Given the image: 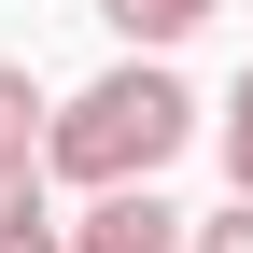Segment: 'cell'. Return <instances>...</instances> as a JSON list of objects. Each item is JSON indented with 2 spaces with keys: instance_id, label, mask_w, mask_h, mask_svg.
Here are the masks:
<instances>
[{
  "instance_id": "6da1fadb",
  "label": "cell",
  "mask_w": 253,
  "mask_h": 253,
  "mask_svg": "<svg viewBox=\"0 0 253 253\" xmlns=\"http://www.w3.org/2000/svg\"><path fill=\"white\" fill-rule=\"evenodd\" d=\"M183 141H197V84H183L169 56H113L84 99H56V113H42V183L113 197V183H155Z\"/></svg>"
},
{
  "instance_id": "7a4b0ae2",
  "label": "cell",
  "mask_w": 253,
  "mask_h": 253,
  "mask_svg": "<svg viewBox=\"0 0 253 253\" xmlns=\"http://www.w3.org/2000/svg\"><path fill=\"white\" fill-rule=\"evenodd\" d=\"M71 253H183V211L155 197V183H113V197L71 211Z\"/></svg>"
},
{
  "instance_id": "3957f363",
  "label": "cell",
  "mask_w": 253,
  "mask_h": 253,
  "mask_svg": "<svg viewBox=\"0 0 253 253\" xmlns=\"http://www.w3.org/2000/svg\"><path fill=\"white\" fill-rule=\"evenodd\" d=\"M0 253H71V225H56V197H42V155L0 169Z\"/></svg>"
},
{
  "instance_id": "277c9868",
  "label": "cell",
  "mask_w": 253,
  "mask_h": 253,
  "mask_svg": "<svg viewBox=\"0 0 253 253\" xmlns=\"http://www.w3.org/2000/svg\"><path fill=\"white\" fill-rule=\"evenodd\" d=\"M99 14H113V42H126V56H169L183 28H211L225 0H99Z\"/></svg>"
},
{
  "instance_id": "5b68a950",
  "label": "cell",
  "mask_w": 253,
  "mask_h": 253,
  "mask_svg": "<svg viewBox=\"0 0 253 253\" xmlns=\"http://www.w3.org/2000/svg\"><path fill=\"white\" fill-rule=\"evenodd\" d=\"M42 113H56V99L14 71V56H0V169H14V155H42Z\"/></svg>"
},
{
  "instance_id": "8992f818",
  "label": "cell",
  "mask_w": 253,
  "mask_h": 253,
  "mask_svg": "<svg viewBox=\"0 0 253 253\" xmlns=\"http://www.w3.org/2000/svg\"><path fill=\"white\" fill-rule=\"evenodd\" d=\"M211 141H225V183H239V197H253V71H239V99L211 113Z\"/></svg>"
},
{
  "instance_id": "52a82bcc",
  "label": "cell",
  "mask_w": 253,
  "mask_h": 253,
  "mask_svg": "<svg viewBox=\"0 0 253 253\" xmlns=\"http://www.w3.org/2000/svg\"><path fill=\"white\" fill-rule=\"evenodd\" d=\"M183 253H253V197H225L211 225H183Z\"/></svg>"
}]
</instances>
